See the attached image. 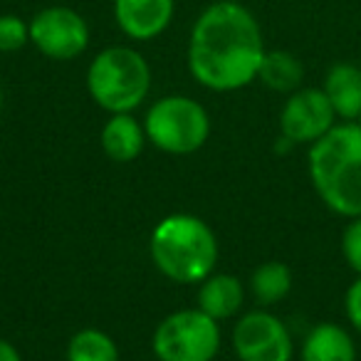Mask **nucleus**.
I'll use <instances>...</instances> for the list:
<instances>
[{
  "label": "nucleus",
  "mask_w": 361,
  "mask_h": 361,
  "mask_svg": "<svg viewBox=\"0 0 361 361\" xmlns=\"http://www.w3.org/2000/svg\"><path fill=\"white\" fill-rule=\"evenodd\" d=\"M336 124L339 116L322 87H300L297 92L287 94L280 111V134L295 146H312Z\"/></svg>",
  "instance_id": "nucleus-9"
},
{
  "label": "nucleus",
  "mask_w": 361,
  "mask_h": 361,
  "mask_svg": "<svg viewBox=\"0 0 361 361\" xmlns=\"http://www.w3.org/2000/svg\"><path fill=\"white\" fill-rule=\"evenodd\" d=\"M151 349L159 361H213L221 351V326L198 307L171 312L156 326Z\"/></svg>",
  "instance_id": "nucleus-6"
},
{
  "label": "nucleus",
  "mask_w": 361,
  "mask_h": 361,
  "mask_svg": "<svg viewBox=\"0 0 361 361\" xmlns=\"http://www.w3.org/2000/svg\"><path fill=\"white\" fill-rule=\"evenodd\" d=\"M90 40V25L75 8L47 6L30 18V45H35L47 60H77L87 52Z\"/></svg>",
  "instance_id": "nucleus-7"
},
{
  "label": "nucleus",
  "mask_w": 361,
  "mask_h": 361,
  "mask_svg": "<svg viewBox=\"0 0 361 361\" xmlns=\"http://www.w3.org/2000/svg\"><path fill=\"white\" fill-rule=\"evenodd\" d=\"M310 180L319 201L341 218L361 216V126L339 121L310 146Z\"/></svg>",
  "instance_id": "nucleus-2"
},
{
  "label": "nucleus",
  "mask_w": 361,
  "mask_h": 361,
  "mask_svg": "<svg viewBox=\"0 0 361 361\" xmlns=\"http://www.w3.org/2000/svg\"><path fill=\"white\" fill-rule=\"evenodd\" d=\"M3 104H6V97H3V87H0V114H3Z\"/></svg>",
  "instance_id": "nucleus-22"
},
{
  "label": "nucleus",
  "mask_w": 361,
  "mask_h": 361,
  "mask_svg": "<svg viewBox=\"0 0 361 361\" xmlns=\"http://www.w3.org/2000/svg\"><path fill=\"white\" fill-rule=\"evenodd\" d=\"M146 139L171 156H188L203 149L211 136V116L206 106L186 94L156 99L144 116Z\"/></svg>",
  "instance_id": "nucleus-5"
},
{
  "label": "nucleus",
  "mask_w": 361,
  "mask_h": 361,
  "mask_svg": "<svg viewBox=\"0 0 361 361\" xmlns=\"http://www.w3.org/2000/svg\"><path fill=\"white\" fill-rule=\"evenodd\" d=\"M341 255H344L346 265L361 275V216L349 218L344 233H341Z\"/></svg>",
  "instance_id": "nucleus-19"
},
{
  "label": "nucleus",
  "mask_w": 361,
  "mask_h": 361,
  "mask_svg": "<svg viewBox=\"0 0 361 361\" xmlns=\"http://www.w3.org/2000/svg\"><path fill=\"white\" fill-rule=\"evenodd\" d=\"M67 361H119V349L106 331L87 326L70 339Z\"/></svg>",
  "instance_id": "nucleus-17"
},
{
  "label": "nucleus",
  "mask_w": 361,
  "mask_h": 361,
  "mask_svg": "<svg viewBox=\"0 0 361 361\" xmlns=\"http://www.w3.org/2000/svg\"><path fill=\"white\" fill-rule=\"evenodd\" d=\"M265 52L255 13L238 0H216L193 23L186 65L206 90L238 92L257 80Z\"/></svg>",
  "instance_id": "nucleus-1"
},
{
  "label": "nucleus",
  "mask_w": 361,
  "mask_h": 361,
  "mask_svg": "<svg viewBox=\"0 0 361 361\" xmlns=\"http://www.w3.org/2000/svg\"><path fill=\"white\" fill-rule=\"evenodd\" d=\"M30 45V20H23L20 16L6 13L0 16V52H20Z\"/></svg>",
  "instance_id": "nucleus-18"
},
{
  "label": "nucleus",
  "mask_w": 361,
  "mask_h": 361,
  "mask_svg": "<svg viewBox=\"0 0 361 361\" xmlns=\"http://www.w3.org/2000/svg\"><path fill=\"white\" fill-rule=\"evenodd\" d=\"M233 351L240 361H292L295 341L280 317L267 310H252L235 322Z\"/></svg>",
  "instance_id": "nucleus-8"
},
{
  "label": "nucleus",
  "mask_w": 361,
  "mask_h": 361,
  "mask_svg": "<svg viewBox=\"0 0 361 361\" xmlns=\"http://www.w3.org/2000/svg\"><path fill=\"white\" fill-rule=\"evenodd\" d=\"M243 302H245V287L235 275L228 272H213L198 287V310L216 322L235 317L243 310Z\"/></svg>",
  "instance_id": "nucleus-13"
},
{
  "label": "nucleus",
  "mask_w": 361,
  "mask_h": 361,
  "mask_svg": "<svg viewBox=\"0 0 361 361\" xmlns=\"http://www.w3.org/2000/svg\"><path fill=\"white\" fill-rule=\"evenodd\" d=\"M344 314L349 319V324L354 326V331L361 336V275H356V280L349 285L344 295Z\"/></svg>",
  "instance_id": "nucleus-20"
},
{
  "label": "nucleus",
  "mask_w": 361,
  "mask_h": 361,
  "mask_svg": "<svg viewBox=\"0 0 361 361\" xmlns=\"http://www.w3.org/2000/svg\"><path fill=\"white\" fill-rule=\"evenodd\" d=\"M339 121H356L361 114V67L354 62H334L322 82Z\"/></svg>",
  "instance_id": "nucleus-11"
},
{
  "label": "nucleus",
  "mask_w": 361,
  "mask_h": 361,
  "mask_svg": "<svg viewBox=\"0 0 361 361\" xmlns=\"http://www.w3.org/2000/svg\"><path fill=\"white\" fill-rule=\"evenodd\" d=\"M0 361H23L20 351H18L8 339H0Z\"/></svg>",
  "instance_id": "nucleus-21"
},
{
  "label": "nucleus",
  "mask_w": 361,
  "mask_h": 361,
  "mask_svg": "<svg viewBox=\"0 0 361 361\" xmlns=\"http://www.w3.org/2000/svg\"><path fill=\"white\" fill-rule=\"evenodd\" d=\"M176 0H114L116 27L134 42L156 40L169 30Z\"/></svg>",
  "instance_id": "nucleus-10"
},
{
  "label": "nucleus",
  "mask_w": 361,
  "mask_h": 361,
  "mask_svg": "<svg viewBox=\"0 0 361 361\" xmlns=\"http://www.w3.org/2000/svg\"><path fill=\"white\" fill-rule=\"evenodd\" d=\"M146 141L149 139H146L144 124L136 119L134 111L111 114L102 129V149L116 164H129V161L139 159Z\"/></svg>",
  "instance_id": "nucleus-14"
},
{
  "label": "nucleus",
  "mask_w": 361,
  "mask_h": 361,
  "mask_svg": "<svg viewBox=\"0 0 361 361\" xmlns=\"http://www.w3.org/2000/svg\"><path fill=\"white\" fill-rule=\"evenodd\" d=\"M156 270L178 285H201L218 262V238L206 221L173 213L156 223L149 240Z\"/></svg>",
  "instance_id": "nucleus-3"
},
{
  "label": "nucleus",
  "mask_w": 361,
  "mask_h": 361,
  "mask_svg": "<svg viewBox=\"0 0 361 361\" xmlns=\"http://www.w3.org/2000/svg\"><path fill=\"white\" fill-rule=\"evenodd\" d=\"M257 80L277 94H292L305 82V65L300 57L287 50H267Z\"/></svg>",
  "instance_id": "nucleus-15"
},
{
  "label": "nucleus",
  "mask_w": 361,
  "mask_h": 361,
  "mask_svg": "<svg viewBox=\"0 0 361 361\" xmlns=\"http://www.w3.org/2000/svg\"><path fill=\"white\" fill-rule=\"evenodd\" d=\"M250 292L262 307L277 305L292 292V270L280 260L262 262L250 275Z\"/></svg>",
  "instance_id": "nucleus-16"
},
{
  "label": "nucleus",
  "mask_w": 361,
  "mask_h": 361,
  "mask_svg": "<svg viewBox=\"0 0 361 361\" xmlns=\"http://www.w3.org/2000/svg\"><path fill=\"white\" fill-rule=\"evenodd\" d=\"M300 361H356V341L336 322H319L307 331Z\"/></svg>",
  "instance_id": "nucleus-12"
},
{
  "label": "nucleus",
  "mask_w": 361,
  "mask_h": 361,
  "mask_svg": "<svg viewBox=\"0 0 361 361\" xmlns=\"http://www.w3.org/2000/svg\"><path fill=\"white\" fill-rule=\"evenodd\" d=\"M356 124H359V126H361V114H359V119H356Z\"/></svg>",
  "instance_id": "nucleus-23"
},
{
  "label": "nucleus",
  "mask_w": 361,
  "mask_h": 361,
  "mask_svg": "<svg viewBox=\"0 0 361 361\" xmlns=\"http://www.w3.org/2000/svg\"><path fill=\"white\" fill-rule=\"evenodd\" d=\"M87 92L109 114H129L151 92V67L139 50L111 45L97 52L87 67Z\"/></svg>",
  "instance_id": "nucleus-4"
}]
</instances>
